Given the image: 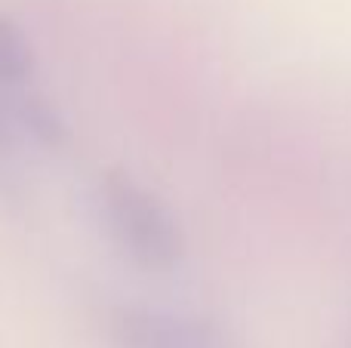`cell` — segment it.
Wrapping results in <instances>:
<instances>
[{
	"mask_svg": "<svg viewBox=\"0 0 351 348\" xmlns=\"http://www.w3.org/2000/svg\"><path fill=\"white\" fill-rule=\"evenodd\" d=\"M16 117L25 123V127H28V133L34 136L40 145L62 148L68 142L65 117H62L43 96H34V92L22 96V99H19V105H16Z\"/></svg>",
	"mask_w": 351,
	"mask_h": 348,
	"instance_id": "obj_3",
	"label": "cell"
},
{
	"mask_svg": "<svg viewBox=\"0 0 351 348\" xmlns=\"http://www.w3.org/2000/svg\"><path fill=\"white\" fill-rule=\"evenodd\" d=\"M0 86H3V84H0ZM12 117H16V111L6 105L3 90H0V158H3V154L12 148Z\"/></svg>",
	"mask_w": 351,
	"mask_h": 348,
	"instance_id": "obj_5",
	"label": "cell"
},
{
	"mask_svg": "<svg viewBox=\"0 0 351 348\" xmlns=\"http://www.w3.org/2000/svg\"><path fill=\"white\" fill-rule=\"evenodd\" d=\"M34 68V55L25 40V34L19 31V25H12L6 16H0V84L12 86L22 84Z\"/></svg>",
	"mask_w": 351,
	"mask_h": 348,
	"instance_id": "obj_4",
	"label": "cell"
},
{
	"mask_svg": "<svg viewBox=\"0 0 351 348\" xmlns=\"http://www.w3.org/2000/svg\"><path fill=\"white\" fill-rule=\"evenodd\" d=\"M99 207L121 250H127V256L139 265L167 271L182 259L185 240L170 210L130 176L114 170L102 173Z\"/></svg>",
	"mask_w": 351,
	"mask_h": 348,
	"instance_id": "obj_1",
	"label": "cell"
},
{
	"mask_svg": "<svg viewBox=\"0 0 351 348\" xmlns=\"http://www.w3.org/2000/svg\"><path fill=\"white\" fill-rule=\"evenodd\" d=\"M117 348H241L219 321L158 308H123L111 324Z\"/></svg>",
	"mask_w": 351,
	"mask_h": 348,
	"instance_id": "obj_2",
	"label": "cell"
}]
</instances>
